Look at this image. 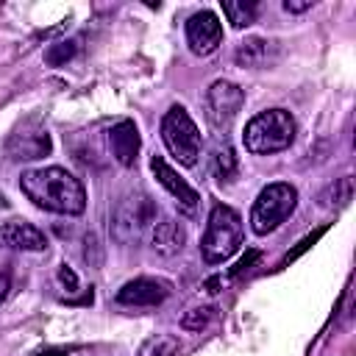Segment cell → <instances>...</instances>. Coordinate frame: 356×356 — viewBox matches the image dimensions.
Instances as JSON below:
<instances>
[{
  "label": "cell",
  "instance_id": "6da1fadb",
  "mask_svg": "<svg viewBox=\"0 0 356 356\" xmlns=\"http://www.w3.org/2000/svg\"><path fill=\"white\" fill-rule=\"evenodd\" d=\"M19 186L25 197L53 214H81L86 209V192L83 184L64 167H39L28 170L19 178Z\"/></svg>",
  "mask_w": 356,
  "mask_h": 356
},
{
  "label": "cell",
  "instance_id": "ac0fdd59",
  "mask_svg": "<svg viewBox=\"0 0 356 356\" xmlns=\"http://www.w3.org/2000/svg\"><path fill=\"white\" fill-rule=\"evenodd\" d=\"M178 337L172 334H156V337H147L139 348L136 356H178Z\"/></svg>",
  "mask_w": 356,
  "mask_h": 356
},
{
  "label": "cell",
  "instance_id": "30bf717a",
  "mask_svg": "<svg viewBox=\"0 0 356 356\" xmlns=\"http://www.w3.org/2000/svg\"><path fill=\"white\" fill-rule=\"evenodd\" d=\"M150 170H153L156 181L170 192V197L175 200V206H178L184 214H195V211H197L200 195H197V189H195V186H189V184L178 175V170H175V167H170L161 156H153V159H150Z\"/></svg>",
  "mask_w": 356,
  "mask_h": 356
},
{
  "label": "cell",
  "instance_id": "5b68a950",
  "mask_svg": "<svg viewBox=\"0 0 356 356\" xmlns=\"http://www.w3.org/2000/svg\"><path fill=\"white\" fill-rule=\"evenodd\" d=\"M298 206V189L292 184H284V181H275V184H267L256 200H253V209H250V228L253 234L264 236V234H273Z\"/></svg>",
  "mask_w": 356,
  "mask_h": 356
},
{
  "label": "cell",
  "instance_id": "83f0119b",
  "mask_svg": "<svg viewBox=\"0 0 356 356\" xmlns=\"http://www.w3.org/2000/svg\"><path fill=\"white\" fill-rule=\"evenodd\" d=\"M0 209H8V200H6L3 195H0Z\"/></svg>",
  "mask_w": 356,
  "mask_h": 356
},
{
  "label": "cell",
  "instance_id": "9c48e42d",
  "mask_svg": "<svg viewBox=\"0 0 356 356\" xmlns=\"http://www.w3.org/2000/svg\"><path fill=\"white\" fill-rule=\"evenodd\" d=\"M222 42V22L214 11H197L186 19V44L195 56H209Z\"/></svg>",
  "mask_w": 356,
  "mask_h": 356
},
{
  "label": "cell",
  "instance_id": "9a60e30c",
  "mask_svg": "<svg viewBox=\"0 0 356 356\" xmlns=\"http://www.w3.org/2000/svg\"><path fill=\"white\" fill-rule=\"evenodd\" d=\"M273 53H275L273 42H267V39H261V36H250V39H245V42L236 47L234 61H236L239 67L256 70V67H264V64L273 58Z\"/></svg>",
  "mask_w": 356,
  "mask_h": 356
},
{
  "label": "cell",
  "instance_id": "cb8c5ba5",
  "mask_svg": "<svg viewBox=\"0 0 356 356\" xmlns=\"http://www.w3.org/2000/svg\"><path fill=\"white\" fill-rule=\"evenodd\" d=\"M58 281H61V284H64L70 292H75V289H78V275H75V273H72L67 264H61V270H58Z\"/></svg>",
  "mask_w": 356,
  "mask_h": 356
},
{
  "label": "cell",
  "instance_id": "7a4b0ae2",
  "mask_svg": "<svg viewBox=\"0 0 356 356\" xmlns=\"http://www.w3.org/2000/svg\"><path fill=\"white\" fill-rule=\"evenodd\" d=\"M245 150L253 156L281 153L295 139V120L286 108H267L248 120L245 125Z\"/></svg>",
  "mask_w": 356,
  "mask_h": 356
},
{
  "label": "cell",
  "instance_id": "4fadbf2b",
  "mask_svg": "<svg viewBox=\"0 0 356 356\" xmlns=\"http://www.w3.org/2000/svg\"><path fill=\"white\" fill-rule=\"evenodd\" d=\"M108 145H111V156L117 159V164L131 167L142 147V136H139V128L134 125V120L114 122L108 128Z\"/></svg>",
  "mask_w": 356,
  "mask_h": 356
},
{
  "label": "cell",
  "instance_id": "2e32d148",
  "mask_svg": "<svg viewBox=\"0 0 356 356\" xmlns=\"http://www.w3.org/2000/svg\"><path fill=\"white\" fill-rule=\"evenodd\" d=\"M350 200H353V178H350V175L334 181V184L325 186L323 195H320V206H323V209H342V206H348Z\"/></svg>",
  "mask_w": 356,
  "mask_h": 356
},
{
  "label": "cell",
  "instance_id": "4316f807",
  "mask_svg": "<svg viewBox=\"0 0 356 356\" xmlns=\"http://www.w3.org/2000/svg\"><path fill=\"white\" fill-rule=\"evenodd\" d=\"M70 353V348H47V350H42V356H67Z\"/></svg>",
  "mask_w": 356,
  "mask_h": 356
},
{
  "label": "cell",
  "instance_id": "5bb4252c",
  "mask_svg": "<svg viewBox=\"0 0 356 356\" xmlns=\"http://www.w3.org/2000/svg\"><path fill=\"white\" fill-rule=\"evenodd\" d=\"M186 245V228L172 220V217H161L159 222H153L150 228V248L159 253V256H175L181 253Z\"/></svg>",
  "mask_w": 356,
  "mask_h": 356
},
{
  "label": "cell",
  "instance_id": "277c9868",
  "mask_svg": "<svg viewBox=\"0 0 356 356\" xmlns=\"http://www.w3.org/2000/svg\"><path fill=\"white\" fill-rule=\"evenodd\" d=\"M161 139L170 150V156L184 164V167H192L197 164V156H200V128L197 122L189 117V111L184 106H170L167 114L161 117Z\"/></svg>",
  "mask_w": 356,
  "mask_h": 356
},
{
  "label": "cell",
  "instance_id": "3957f363",
  "mask_svg": "<svg viewBox=\"0 0 356 356\" xmlns=\"http://www.w3.org/2000/svg\"><path fill=\"white\" fill-rule=\"evenodd\" d=\"M242 245V217L231 206L217 203L209 214L203 239H200V253L209 264H220L231 259Z\"/></svg>",
  "mask_w": 356,
  "mask_h": 356
},
{
  "label": "cell",
  "instance_id": "603a6c76",
  "mask_svg": "<svg viewBox=\"0 0 356 356\" xmlns=\"http://www.w3.org/2000/svg\"><path fill=\"white\" fill-rule=\"evenodd\" d=\"M323 234H325V228H317L314 234H309V236H306V239H303V242H300V245H298V248H295V250H292V253H289V256L284 259V264H286V261H292V259H298V256H300L303 250H309V248H312V245H314V242H317V239H320Z\"/></svg>",
  "mask_w": 356,
  "mask_h": 356
},
{
  "label": "cell",
  "instance_id": "7c38bea8",
  "mask_svg": "<svg viewBox=\"0 0 356 356\" xmlns=\"http://www.w3.org/2000/svg\"><path fill=\"white\" fill-rule=\"evenodd\" d=\"M0 248L3 250H33L36 253V250L47 248V236H44V231H39L31 222L11 220V222L0 225Z\"/></svg>",
  "mask_w": 356,
  "mask_h": 356
},
{
  "label": "cell",
  "instance_id": "8992f818",
  "mask_svg": "<svg viewBox=\"0 0 356 356\" xmlns=\"http://www.w3.org/2000/svg\"><path fill=\"white\" fill-rule=\"evenodd\" d=\"M156 222V203L145 192L125 195L111 214V236L120 245L139 242Z\"/></svg>",
  "mask_w": 356,
  "mask_h": 356
},
{
  "label": "cell",
  "instance_id": "d6986e66",
  "mask_svg": "<svg viewBox=\"0 0 356 356\" xmlns=\"http://www.w3.org/2000/svg\"><path fill=\"white\" fill-rule=\"evenodd\" d=\"M211 164H214V175L220 181H228L236 172V156H234V150L228 145H220L217 142V147L211 153Z\"/></svg>",
  "mask_w": 356,
  "mask_h": 356
},
{
  "label": "cell",
  "instance_id": "8fae6325",
  "mask_svg": "<svg viewBox=\"0 0 356 356\" xmlns=\"http://www.w3.org/2000/svg\"><path fill=\"white\" fill-rule=\"evenodd\" d=\"M167 295H170L167 281L142 275V278H134V281L120 286L117 303H122V306H159V303L167 300Z\"/></svg>",
  "mask_w": 356,
  "mask_h": 356
},
{
  "label": "cell",
  "instance_id": "7402d4cb",
  "mask_svg": "<svg viewBox=\"0 0 356 356\" xmlns=\"http://www.w3.org/2000/svg\"><path fill=\"white\" fill-rule=\"evenodd\" d=\"M83 259H86L89 267H100L103 264V245L97 242L95 234H86V239H83Z\"/></svg>",
  "mask_w": 356,
  "mask_h": 356
},
{
  "label": "cell",
  "instance_id": "44dd1931",
  "mask_svg": "<svg viewBox=\"0 0 356 356\" xmlns=\"http://www.w3.org/2000/svg\"><path fill=\"white\" fill-rule=\"evenodd\" d=\"M75 50H78V39L50 44V47H47V53H44V61H47L50 67H61V64H67V61L75 56Z\"/></svg>",
  "mask_w": 356,
  "mask_h": 356
},
{
  "label": "cell",
  "instance_id": "ba28073f",
  "mask_svg": "<svg viewBox=\"0 0 356 356\" xmlns=\"http://www.w3.org/2000/svg\"><path fill=\"white\" fill-rule=\"evenodd\" d=\"M53 150V139L47 134L44 125H39L36 120L22 122L8 139H6V156L11 161H36L50 156Z\"/></svg>",
  "mask_w": 356,
  "mask_h": 356
},
{
  "label": "cell",
  "instance_id": "e0dca14e",
  "mask_svg": "<svg viewBox=\"0 0 356 356\" xmlns=\"http://www.w3.org/2000/svg\"><path fill=\"white\" fill-rule=\"evenodd\" d=\"M222 14L228 17V22L234 28H248L256 22V3H245V0H225L222 3Z\"/></svg>",
  "mask_w": 356,
  "mask_h": 356
},
{
  "label": "cell",
  "instance_id": "ffe728a7",
  "mask_svg": "<svg viewBox=\"0 0 356 356\" xmlns=\"http://www.w3.org/2000/svg\"><path fill=\"white\" fill-rule=\"evenodd\" d=\"M214 317H217V309L214 306H197V309H189L181 317V328L184 331H203V328H209V323Z\"/></svg>",
  "mask_w": 356,
  "mask_h": 356
},
{
  "label": "cell",
  "instance_id": "d4e9b609",
  "mask_svg": "<svg viewBox=\"0 0 356 356\" xmlns=\"http://www.w3.org/2000/svg\"><path fill=\"white\" fill-rule=\"evenodd\" d=\"M314 6V0H284V8L292 11V14H300V11H309Z\"/></svg>",
  "mask_w": 356,
  "mask_h": 356
},
{
  "label": "cell",
  "instance_id": "484cf974",
  "mask_svg": "<svg viewBox=\"0 0 356 356\" xmlns=\"http://www.w3.org/2000/svg\"><path fill=\"white\" fill-rule=\"evenodd\" d=\"M8 286H11L8 273H0V303H3V300H6V295H8Z\"/></svg>",
  "mask_w": 356,
  "mask_h": 356
},
{
  "label": "cell",
  "instance_id": "52a82bcc",
  "mask_svg": "<svg viewBox=\"0 0 356 356\" xmlns=\"http://www.w3.org/2000/svg\"><path fill=\"white\" fill-rule=\"evenodd\" d=\"M203 103H206V122L214 131L225 134L234 125V120L239 117L242 106H245V92L234 81L220 78L206 89V100Z\"/></svg>",
  "mask_w": 356,
  "mask_h": 356
}]
</instances>
